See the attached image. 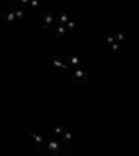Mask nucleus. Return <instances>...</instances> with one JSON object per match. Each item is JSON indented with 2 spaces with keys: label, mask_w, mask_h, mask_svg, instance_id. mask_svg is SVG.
<instances>
[{
  "label": "nucleus",
  "mask_w": 139,
  "mask_h": 156,
  "mask_svg": "<svg viewBox=\"0 0 139 156\" xmlns=\"http://www.w3.org/2000/svg\"><path fill=\"white\" fill-rule=\"evenodd\" d=\"M47 151H49L50 156H60L61 155V145L59 142L50 141L47 144Z\"/></svg>",
  "instance_id": "obj_3"
},
{
  "label": "nucleus",
  "mask_w": 139,
  "mask_h": 156,
  "mask_svg": "<svg viewBox=\"0 0 139 156\" xmlns=\"http://www.w3.org/2000/svg\"><path fill=\"white\" fill-rule=\"evenodd\" d=\"M52 63H53V66H56V67L64 70V71H68V70H70V66L67 64V61L63 60V59H61V56H59V54H53Z\"/></svg>",
  "instance_id": "obj_2"
},
{
  "label": "nucleus",
  "mask_w": 139,
  "mask_h": 156,
  "mask_svg": "<svg viewBox=\"0 0 139 156\" xmlns=\"http://www.w3.org/2000/svg\"><path fill=\"white\" fill-rule=\"evenodd\" d=\"M53 21H54V18H53L52 14H47V13H46V14L42 15V23H43V28H45V29H47L49 25H52Z\"/></svg>",
  "instance_id": "obj_7"
},
{
  "label": "nucleus",
  "mask_w": 139,
  "mask_h": 156,
  "mask_svg": "<svg viewBox=\"0 0 139 156\" xmlns=\"http://www.w3.org/2000/svg\"><path fill=\"white\" fill-rule=\"evenodd\" d=\"M70 21H71V20L68 18V15L64 14V13H60V14L57 15V18H56L57 25H63V27H65V25H67Z\"/></svg>",
  "instance_id": "obj_6"
},
{
  "label": "nucleus",
  "mask_w": 139,
  "mask_h": 156,
  "mask_svg": "<svg viewBox=\"0 0 139 156\" xmlns=\"http://www.w3.org/2000/svg\"><path fill=\"white\" fill-rule=\"evenodd\" d=\"M13 11H14V15H15V18H17V21H24V20H25V13H24L23 10L14 8Z\"/></svg>",
  "instance_id": "obj_11"
},
{
  "label": "nucleus",
  "mask_w": 139,
  "mask_h": 156,
  "mask_svg": "<svg viewBox=\"0 0 139 156\" xmlns=\"http://www.w3.org/2000/svg\"><path fill=\"white\" fill-rule=\"evenodd\" d=\"M88 78V71L85 69H78L74 71L72 74V78H71V82L72 84H82L85 82Z\"/></svg>",
  "instance_id": "obj_1"
},
{
  "label": "nucleus",
  "mask_w": 139,
  "mask_h": 156,
  "mask_svg": "<svg viewBox=\"0 0 139 156\" xmlns=\"http://www.w3.org/2000/svg\"><path fill=\"white\" fill-rule=\"evenodd\" d=\"M3 20H4V23H7V24H13L17 21V18H15V15H14V11L6 13V14L3 15Z\"/></svg>",
  "instance_id": "obj_8"
},
{
  "label": "nucleus",
  "mask_w": 139,
  "mask_h": 156,
  "mask_svg": "<svg viewBox=\"0 0 139 156\" xmlns=\"http://www.w3.org/2000/svg\"><path fill=\"white\" fill-rule=\"evenodd\" d=\"M114 38H116L114 35H111V34H106V42L109 43L110 46L113 45V43H116V42H114Z\"/></svg>",
  "instance_id": "obj_15"
},
{
  "label": "nucleus",
  "mask_w": 139,
  "mask_h": 156,
  "mask_svg": "<svg viewBox=\"0 0 139 156\" xmlns=\"http://www.w3.org/2000/svg\"><path fill=\"white\" fill-rule=\"evenodd\" d=\"M29 138H32L34 144L36 145L38 148H42V146L45 145V141H43V138H42L41 135H38V134L35 133V131H29Z\"/></svg>",
  "instance_id": "obj_5"
},
{
  "label": "nucleus",
  "mask_w": 139,
  "mask_h": 156,
  "mask_svg": "<svg viewBox=\"0 0 139 156\" xmlns=\"http://www.w3.org/2000/svg\"><path fill=\"white\" fill-rule=\"evenodd\" d=\"M116 41H117V43H122L125 41V32L124 31H121V32H117L116 34Z\"/></svg>",
  "instance_id": "obj_12"
},
{
  "label": "nucleus",
  "mask_w": 139,
  "mask_h": 156,
  "mask_svg": "<svg viewBox=\"0 0 139 156\" xmlns=\"http://www.w3.org/2000/svg\"><path fill=\"white\" fill-rule=\"evenodd\" d=\"M60 138H61V144L68 145V144H71V141H72V134L67 130V131H65V133H64Z\"/></svg>",
  "instance_id": "obj_9"
},
{
  "label": "nucleus",
  "mask_w": 139,
  "mask_h": 156,
  "mask_svg": "<svg viewBox=\"0 0 139 156\" xmlns=\"http://www.w3.org/2000/svg\"><path fill=\"white\" fill-rule=\"evenodd\" d=\"M65 29H67V32H72V31L77 29V24L74 23V21H70V23L65 25Z\"/></svg>",
  "instance_id": "obj_14"
},
{
  "label": "nucleus",
  "mask_w": 139,
  "mask_h": 156,
  "mask_svg": "<svg viewBox=\"0 0 139 156\" xmlns=\"http://www.w3.org/2000/svg\"><path fill=\"white\" fill-rule=\"evenodd\" d=\"M65 131H67V128H65V127H63V126H56V127H54V134H56V135H59V137H61V135H63Z\"/></svg>",
  "instance_id": "obj_13"
},
{
  "label": "nucleus",
  "mask_w": 139,
  "mask_h": 156,
  "mask_svg": "<svg viewBox=\"0 0 139 156\" xmlns=\"http://www.w3.org/2000/svg\"><path fill=\"white\" fill-rule=\"evenodd\" d=\"M65 61H67V64L70 66V67H75V70L83 69L82 63H81V60H79V59H78L77 56H72V54H70V56H67Z\"/></svg>",
  "instance_id": "obj_4"
},
{
  "label": "nucleus",
  "mask_w": 139,
  "mask_h": 156,
  "mask_svg": "<svg viewBox=\"0 0 139 156\" xmlns=\"http://www.w3.org/2000/svg\"><path fill=\"white\" fill-rule=\"evenodd\" d=\"M111 49H113L114 50V52H117V50H118V49H120V43H113V45H111Z\"/></svg>",
  "instance_id": "obj_16"
},
{
  "label": "nucleus",
  "mask_w": 139,
  "mask_h": 156,
  "mask_svg": "<svg viewBox=\"0 0 139 156\" xmlns=\"http://www.w3.org/2000/svg\"><path fill=\"white\" fill-rule=\"evenodd\" d=\"M65 32H67V29H65V27H63V25H57L56 29H54V35H56L57 38H61V36H64V35H65Z\"/></svg>",
  "instance_id": "obj_10"
}]
</instances>
